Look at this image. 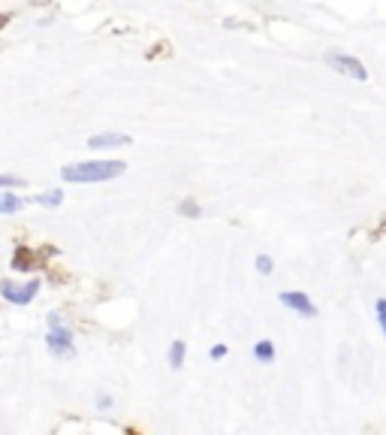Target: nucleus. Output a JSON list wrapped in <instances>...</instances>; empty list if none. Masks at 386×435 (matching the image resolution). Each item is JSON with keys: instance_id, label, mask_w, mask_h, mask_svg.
Masks as SVG:
<instances>
[{"instance_id": "12", "label": "nucleus", "mask_w": 386, "mask_h": 435, "mask_svg": "<svg viewBox=\"0 0 386 435\" xmlns=\"http://www.w3.org/2000/svg\"><path fill=\"white\" fill-rule=\"evenodd\" d=\"M178 215H181V218H202V206H199L193 197H185V199L178 203Z\"/></svg>"}, {"instance_id": "13", "label": "nucleus", "mask_w": 386, "mask_h": 435, "mask_svg": "<svg viewBox=\"0 0 386 435\" xmlns=\"http://www.w3.org/2000/svg\"><path fill=\"white\" fill-rule=\"evenodd\" d=\"M18 187H25V178L16 173H0V191H18Z\"/></svg>"}, {"instance_id": "17", "label": "nucleus", "mask_w": 386, "mask_h": 435, "mask_svg": "<svg viewBox=\"0 0 386 435\" xmlns=\"http://www.w3.org/2000/svg\"><path fill=\"white\" fill-rule=\"evenodd\" d=\"M378 323H380V330H383V336H386V299H378Z\"/></svg>"}, {"instance_id": "16", "label": "nucleus", "mask_w": 386, "mask_h": 435, "mask_svg": "<svg viewBox=\"0 0 386 435\" xmlns=\"http://www.w3.org/2000/svg\"><path fill=\"white\" fill-rule=\"evenodd\" d=\"M94 402H97V408H100V411H109L112 405H115V399H112L109 393H97V399H94Z\"/></svg>"}, {"instance_id": "20", "label": "nucleus", "mask_w": 386, "mask_h": 435, "mask_svg": "<svg viewBox=\"0 0 386 435\" xmlns=\"http://www.w3.org/2000/svg\"><path fill=\"white\" fill-rule=\"evenodd\" d=\"M127 435H139V432H133V429H127Z\"/></svg>"}, {"instance_id": "6", "label": "nucleus", "mask_w": 386, "mask_h": 435, "mask_svg": "<svg viewBox=\"0 0 386 435\" xmlns=\"http://www.w3.org/2000/svg\"><path fill=\"white\" fill-rule=\"evenodd\" d=\"M130 133H94V137L88 139L90 149H124V145H130Z\"/></svg>"}, {"instance_id": "11", "label": "nucleus", "mask_w": 386, "mask_h": 435, "mask_svg": "<svg viewBox=\"0 0 386 435\" xmlns=\"http://www.w3.org/2000/svg\"><path fill=\"white\" fill-rule=\"evenodd\" d=\"M33 203H40L45 209H58L64 203V191H58V187H52V191H42V194L33 197Z\"/></svg>"}, {"instance_id": "1", "label": "nucleus", "mask_w": 386, "mask_h": 435, "mask_svg": "<svg viewBox=\"0 0 386 435\" xmlns=\"http://www.w3.org/2000/svg\"><path fill=\"white\" fill-rule=\"evenodd\" d=\"M121 161H82V163H70L61 170V178L70 185H94V182H112V178L124 175Z\"/></svg>"}, {"instance_id": "19", "label": "nucleus", "mask_w": 386, "mask_h": 435, "mask_svg": "<svg viewBox=\"0 0 386 435\" xmlns=\"http://www.w3.org/2000/svg\"><path fill=\"white\" fill-rule=\"evenodd\" d=\"M378 236H386V218L380 221V227H378Z\"/></svg>"}, {"instance_id": "9", "label": "nucleus", "mask_w": 386, "mask_h": 435, "mask_svg": "<svg viewBox=\"0 0 386 435\" xmlns=\"http://www.w3.org/2000/svg\"><path fill=\"white\" fill-rule=\"evenodd\" d=\"M185 356H187V342L175 339L172 344H169V354H166L169 366H172V369H181V366H185Z\"/></svg>"}, {"instance_id": "18", "label": "nucleus", "mask_w": 386, "mask_h": 435, "mask_svg": "<svg viewBox=\"0 0 386 435\" xmlns=\"http://www.w3.org/2000/svg\"><path fill=\"white\" fill-rule=\"evenodd\" d=\"M226 354H230V348H226V344H211V348H209V356H211V360H223Z\"/></svg>"}, {"instance_id": "5", "label": "nucleus", "mask_w": 386, "mask_h": 435, "mask_svg": "<svg viewBox=\"0 0 386 435\" xmlns=\"http://www.w3.org/2000/svg\"><path fill=\"white\" fill-rule=\"evenodd\" d=\"M278 299H281V306L293 308V311H296V315H302V318H317V306L311 303L308 294H302V290H283Z\"/></svg>"}, {"instance_id": "2", "label": "nucleus", "mask_w": 386, "mask_h": 435, "mask_svg": "<svg viewBox=\"0 0 386 435\" xmlns=\"http://www.w3.org/2000/svg\"><path fill=\"white\" fill-rule=\"evenodd\" d=\"M40 287H42L40 278H30L28 284H16V282H9V278H4V282H0V296H4L6 303H13V306H28V303L37 299Z\"/></svg>"}, {"instance_id": "8", "label": "nucleus", "mask_w": 386, "mask_h": 435, "mask_svg": "<svg viewBox=\"0 0 386 435\" xmlns=\"http://www.w3.org/2000/svg\"><path fill=\"white\" fill-rule=\"evenodd\" d=\"M21 209H25V197L9 194V191L0 194V215H16V211H21Z\"/></svg>"}, {"instance_id": "10", "label": "nucleus", "mask_w": 386, "mask_h": 435, "mask_svg": "<svg viewBox=\"0 0 386 435\" xmlns=\"http://www.w3.org/2000/svg\"><path fill=\"white\" fill-rule=\"evenodd\" d=\"M254 360L257 363H275V344H271L269 339H259L254 344Z\"/></svg>"}, {"instance_id": "3", "label": "nucleus", "mask_w": 386, "mask_h": 435, "mask_svg": "<svg viewBox=\"0 0 386 435\" xmlns=\"http://www.w3.org/2000/svg\"><path fill=\"white\" fill-rule=\"evenodd\" d=\"M326 64L332 66L335 73L350 76V79H356V82H365V79H368L365 64H362L359 58H353V54H344V52H326Z\"/></svg>"}, {"instance_id": "7", "label": "nucleus", "mask_w": 386, "mask_h": 435, "mask_svg": "<svg viewBox=\"0 0 386 435\" xmlns=\"http://www.w3.org/2000/svg\"><path fill=\"white\" fill-rule=\"evenodd\" d=\"M13 269H16V272H30V269H37V254H33L30 248H25V245H18V248L13 251Z\"/></svg>"}, {"instance_id": "15", "label": "nucleus", "mask_w": 386, "mask_h": 435, "mask_svg": "<svg viewBox=\"0 0 386 435\" xmlns=\"http://www.w3.org/2000/svg\"><path fill=\"white\" fill-rule=\"evenodd\" d=\"M49 330H66V320H64L61 311H52L49 315Z\"/></svg>"}, {"instance_id": "14", "label": "nucleus", "mask_w": 386, "mask_h": 435, "mask_svg": "<svg viewBox=\"0 0 386 435\" xmlns=\"http://www.w3.org/2000/svg\"><path fill=\"white\" fill-rule=\"evenodd\" d=\"M271 269H275V263H271L269 254H257V272L259 275H271Z\"/></svg>"}, {"instance_id": "4", "label": "nucleus", "mask_w": 386, "mask_h": 435, "mask_svg": "<svg viewBox=\"0 0 386 435\" xmlns=\"http://www.w3.org/2000/svg\"><path fill=\"white\" fill-rule=\"evenodd\" d=\"M45 348H49L52 356L58 360H66V356H76V342H73V330H49L45 336Z\"/></svg>"}]
</instances>
